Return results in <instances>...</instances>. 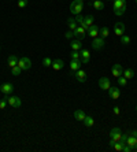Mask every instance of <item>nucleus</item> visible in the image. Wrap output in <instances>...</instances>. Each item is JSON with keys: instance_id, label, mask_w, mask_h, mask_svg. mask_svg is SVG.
I'll return each mask as SVG.
<instances>
[{"instance_id": "f257e3e1", "label": "nucleus", "mask_w": 137, "mask_h": 152, "mask_svg": "<svg viewBox=\"0 0 137 152\" xmlns=\"http://www.w3.org/2000/svg\"><path fill=\"white\" fill-rule=\"evenodd\" d=\"M126 11V0H114V14L117 16L123 15Z\"/></svg>"}, {"instance_id": "f03ea898", "label": "nucleus", "mask_w": 137, "mask_h": 152, "mask_svg": "<svg viewBox=\"0 0 137 152\" xmlns=\"http://www.w3.org/2000/svg\"><path fill=\"white\" fill-rule=\"evenodd\" d=\"M82 8H84V1H82V0H74V1H71V4H70V12L71 14L78 15V14H81Z\"/></svg>"}, {"instance_id": "7ed1b4c3", "label": "nucleus", "mask_w": 137, "mask_h": 152, "mask_svg": "<svg viewBox=\"0 0 137 152\" xmlns=\"http://www.w3.org/2000/svg\"><path fill=\"white\" fill-rule=\"evenodd\" d=\"M104 45H106V43H104V39H103V37H100V36L95 37L93 40H92V48L96 49V51L102 49Z\"/></svg>"}, {"instance_id": "20e7f679", "label": "nucleus", "mask_w": 137, "mask_h": 152, "mask_svg": "<svg viewBox=\"0 0 137 152\" xmlns=\"http://www.w3.org/2000/svg\"><path fill=\"white\" fill-rule=\"evenodd\" d=\"M16 66H19L21 69H22V71H24V70H29V69L32 67V62H30V59H29V58H19V59H18V64H16Z\"/></svg>"}, {"instance_id": "39448f33", "label": "nucleus", "mask_w": 137, "mask_h": 152, "mask_svg": "<svg viewBox=\"0 0 137 152\" xmlns=\"http://www.w3.org/2000/svg\"><path fill=\"white\" fill-rule=\"evenodd\" d=\"M6 100H7L8 106H11L14 108H19L21 104H22V101H21V99L18 96H8L6 97Z\"/></svg>"}, {"instance_id": "423d86ee", "label": "nucleus", "mask_w": 137, "mask_h": 152, "mask_svg": "<svg viewBox=\"0 0 137 152\" xmlns=\"http://www.w3.org/2000/svg\"><path fill=\"white\" fill-rule=\"evenodd\" d=\"M80 60H81V63L84 64H88L90 60V54L89 51L86 48H81V51H80Z\"/></svg>"}, {"instance_id": "0eeeda50", "label": "nucleus", "mask_w": 137, "mask_h": 152, "mask_svg": "<svg viewBox=\"0 0 137 152\" xmlns=\"http://www.w3.org/2000/svg\"><path fill=\"white\" fill-rule=\"evenodd\" d=\"M121 136H122V130L119 128L111 129V132H110V138L113 141H119L121 140Z\"/></svg>"}, {"instance_id": "6e6552de", "label": "nucleus", "mask_w": 137, "mask_h": 152, "mask_svg": "<svg viewBox=\"0 0 137 152\" xmlns=\"http://www.w3.org/2000/svg\"><path fill=\"white\" fill-rule=\"evenodd\" d=\"M111 73H113L114 77H117V78H118V77L123 76V67H122L119 63H115L113 67H111Z\"/></svg>"}, {"instance_id": "1a4fd4ad", "label": "nucleus", "mask_w": 137, "mask_h": 152, "mask_svg": "<svg viewBox=\"0 0 137 152\" xmlns=\"http://www.w3.org/2000/svg\"><path fill=\"white\" fill-rule=\"evenodd\" d=\"M0 91H1V93H4V95H11V93L14 92V85H12L11 82H6V84H3L0 86Z\"/></svg>"}, {"instance_id": "9d476101", "label": "nucleus", "mask_w": 137, "mask_h": 152, "mask_svg": "<svg viewBox=\"0 0 137 152\" xmlns=\"http://www.w3.org/2000/svg\"><path fill=\"white\" fill-rule=\"evenodd\" d=\"M125 29L126 28H125V25H123V22H117L115 26H114V33L121 37L122 34H125Z\"/></svg>"}, {"instance_id": "9b49d317", "label": "nucleus", "mask_w": 137, "mask_h": 152, "mask_svg": "<svg viewBox=\"0 0 137 152\" xmlns=\"http://www.w3.org/2000/svg\"><path fill=\"white\" fill-rule=\"evenodd\" d=\"M92 25H93V15H86V16H84V22H82L80 26H82L85 30H88Z\"/></svg>"}, {"instance_id": "f8f14e48", "label": "nucleus", "mask_w": 137, "mask_h": 152, "mask_svg": "<svg viewBox=\"0 0 137 152\" xmlns=\"http://www.w3.org/2000/svg\"><path fill=\"white\" fill-rule=\"evenodd\" d=\"M73 76L75 77V80L78 81V82H85L86 81V73L84 70H77V71H73Z\"/></svg>"}, {"instance_id": "ddd939ff", "label": "nucleus", "mask_w": 137, "mask_h": 152, "mask_svg": "<svg viewBox=\"0 0 137 152\" xmlns=\"http://www.w3.org/2000/svg\"><path fill=\"white\" fill-rule=\"evenodd\" d=\"M73 33H74V36L77 37V39H80V40H82V39L86 36V30L82 28V26H80V25L73 30Z\"/></svg>"}, {"instance_id": "4468645a", "label": "nucleus", "mask_w": 137, "mask_h": 152, "mask_svg": "<svg viewBox=\"0 0 137 152\" xmlns=\"http://www.w3.org/2000/svg\"><path fill=\"white\" fill-rule=\"evenodd\" d=\"M99 86L103 89V91H108L110 86H111V82L107 77H102L100 80H99Z\"/></svg>"}, {"instance_id": "2eb2a0df", "label": "nucleus", "mask_w": 137, "mask_h": 152, "mask_svg": "<svg viewBox=\"0 0 137 152\" xmlns=\"http://www.w3.org/2000/svg\"><path fill=\"white\" fill-rule=\"evenodd\" d=\"M108 95H110V97H111V99L117 100V99H119V96H121V91H119V88H115V86H110Z\"/></svg>"}, {"instance_id": "dca6fc26", "label": "nucleus", "mask_w": 137, "mask_h": 152, "mask_svg": "<svg viewBox=\"0 0 137 152\" xmlns=\"http://www.w3.org/2000/svg\"><path fill=\"white\" fill-rule=\"evenodd\" d=\"M99 30H100V29H99V26H96V25H92V26H90V28L86 30V34H88L89 37H92V39H95V37L99 36Z\"/></svg>"}, {"instance_id": "f3484780", "label": "nucleus", "mask_w": 137, "mask_h": 152, "mask_svg": "<svg viewBox=\"0 0 137 152\" xmlns=\"http://www.w3.org/2000/svg\"><path fill=\"white\" fill-rule=\"evenodd\" d=\"M52 69H54L55 71H59V70H62L63 67H65V62H63L62 59H55L52 60Z\"/></svg>"}, {"instance_id": "a211bd4d", "label": "nucleus", "mask_w": 137, "mask_h": 152, "mask_svg": "<svg viewBox=\"0 0 137 152\" xmlns=\"http://www.w3.org/2000/svg\"><path fill=\"white\" fill-rule=\"evenodd\" d=\"M70 47H71V49H73V51H81V48H82L81 40H80V39H77V40H73V41H71V44H70Z\"/></svg>"}, {"instance_id": "6ab92c4d", "label": "nucleus", "mask_w": 137, "mask_h": 152, "mask_svg": "<svg viewBox=\"0 0 137 152\" xmlns=\"http://www.w3.org/2000/svg\"><path fill=\"white\" fill-rule=\"evenodd\" d=\"M18 59H19V58H18L16 55H10L8 56V59H7L8 66H10L11 69L14 67V66H16V64H18Z\"/></svg>"}, {"instance_id": "aec40b11", "label": "nucleus", "mask_w": 137, "mask_h": 152, "mask_svg": "<svg viewBox=\"0 0 137 152\" xmlns=\"http://www.w3.org/2000/svg\"><path fill=\"white\" fill-rule=\"evenodd\" d=\"M80 67H81V60L71 59V62H70V69L71 70H73V71H77V70H80Z\"/></svg>"}, {"instance_id": "412c9836", "label": "nucleus", "mask_w": 137, "mask_h": 152, "mask_svg": "<svg viewBox=\"0 0 137 152\" xmlns=\"http://www.w3.org/2000/svg\"><path fill=\"white\" fill-rule=\"evenodd\" d=\"M85 116H86L85 112L82 111V110H75V111H74V118L77 121H81V122H82V121L85 119Z\"/></svg>"}, {"instance_id": "4be33fe9", "label": "nucleus", "mask_w": 137, "mask_h": 152, "mask_svg": "<svg viewBox=\"0 0 137 152\" xmlns=\"http://www.w3.org/2000/svg\"><path fill=\"white\" fill-rule=\"evenodd\" d=\"M126 144L130 145L133 149H137V138L133 136H129V138H128V141H126Z\"/></svg>"}, {"instance_id": "5701e85b", "label": "nucleus", "mask_w": 137, "mask_h": 152, "mask_svg": "<svg viewBox=\"0 0 137 152\" xmlns=\"http://www.w3.org/2000/svg\"><path fill=\"white\" fill-rule=\"evenodd\" d=\"M82 123L85 125L86 128H92L95 125V119L92 118V116H85V119L82 121Z\"/></svg>"}, {"instance_id": "b1692460", "label": "nucleus", "mask_w": 137, "mask_h": 152, "mask_svg": "<svg viewBox=\"0 0 137 152\" xmlns=\"http://www.w3.org/2000/svg\"><path fill=\"white\" fill-rule=\"evenodd\" d=\"M67 26H69V29H70V30H74V29L78 26V24H77L75 18H69V19H67Z\"/></svg>"}, {"instance_id": "393cba45", "label": "nucleus", "mask_w": 137, "mask_h": 152, "mask_svg": "<svg viewBox=\"0 0 137 152\" xmlns=\"http://www.w3.org/2000/svg\"><path fill=\"white\" fill-rule=\"evenodd\" d=\"M123 77L126 80H132V78H134V71L132 69H126V70H123Z\"/></svg>"}, {"instance_id": "a878e982", "label": "nucleus", "mask_w": 137, "mask_h": 152, "mask_svg": "<svg viewBox=\"0 0 137 152\" xmlns=\"http://www.w3.org/2000/svg\"><path fill=\"white\" fill-rule=\"evenodd\" d=\"M93 8L95 10H98V11H102L103 8H104V3H103L102 0H95L93 1Z\"/></svg>"}, {"instance_id": "bb28decb", "label": "nucleus", "mask_w": 137, "mask_h": 152, "mask_svg": "<svg viewBox=\"0 0 137 152\" xmlns=\"http://www.w3.org/2000/svg\"><path fill=\"white\" fill-rule=\"evenodd\" d=\"M108 34H110V29L106 28V26H104V28H102L100 30H99V36L103 37V39H106V37L108 36Z\"/></svg>"}, {"instance_id": "cd10ccee", "label": "nucleus", "mask_w": 137, "mask_h": 152, "mask_svg": "<svg viewBox=\"0 0 137 152\" xmlns=\"http://www.w3.org/2000/svg\"><path fill=\"white\" fill-rule=\"evenodd\" d=\"M22 73V69L19 67V66H14V67L11 69V74L12 76H15V77H18Z\"/></svg>"}, {"instance_id": "c85d7f7f", "label": "nucleus", "mask_w": 137, "mask_h": 152, "mask_svg": "<svg viewBox=\"0 0 137 152\" xmlns=\"http://www.w3.org/2000/svg\"><path fill=\"white\" fill-rule=\"evenodd\" d=\"M121 43L123 45H129L130 44V37L126 36V34H122L121 36Z\"/></svg>"}, {"instance_id": "c756f323", "label": "nucleus", "mask_w": 137, "mask_h": 152, "mask_svg": "<svg viewBox=\"0 0 137 152\" xmlns=\"http://www.w3.org/2000/svg\"><path fill=\"white\" fill-rule=\"evenodd\" d=\"M118 85H119V86H126V85H128V80L122 76L118 77Z\"/></svg>"}, {"instance_id": "7c9ffc66", "label": "nucleus", "mask_w": 137, "mask_h": 152, "mask_svg": "<svg viewBox=\"0 0 137 152\" xmlns=\"http://www.w3.org/2000/svg\"><path fill=\"white\" fill-rule=\"evenodd\" d=\"M43 66L44 67H51L52 66V59L51 58H44L43 59Z\"/></svg>"}, {"instance_id": "2f4dec72", "label": "nucleus", "mask_w": 137, "mask_h": 152, "mask_svg": "<svg viewBox=\"0 0 137 152\" xmlns=\"http://www.w3.org/2000/svg\"><path fill=\"white\" fill-rule=\"evenodd\" d=\"M130 133L129 132H125L121 136V140H119V143H122V144H126V141H128V138H129Z\"/></svg>"}, {"instance_id": "473e14b6", "label": "nucleus", "mask_w": 137, "mask_h": 152, "mask_svg": "<svg viewBox=\"0 0 137 152\" xmlns=\"http://www.w3.org/2000/svg\"><path fill=\"white\" fill-rule=\"evenodd\" d=\"M71 59H75V60H80V51H73L70 54Z\"/></svg>"}, {"instance_id": "72a5a7b5", "label": "nucleus", "mask_w": 137, "mask_h": 152, "mask_svg": "<svg viewBox=\"0 0 137 152\" xmlns=\"http://www.w3.org/2000/svg\"><path fill=\"white\" fill-rule=\"evenodd\" d=\"M27 6V0H18V7L19 8H25Z\"/></svg>"}, {"instance_id": "f704fd0d", "label": "nucleus", "mask_w": 137, "mask_h": 152, "mask_svg": "<svg viewBox=\"0 0 137 152\" xmlns=\"http://www.w3.org/2000/svg\"><path fill=\"white\" fill-rule=\"evenodd\" d=\"M65 37H66V39H69V40H70V39H73V37H74V33H73V30H69V32L65 33Z\"/></svg>"}, {"instance_id": "c9c22d12", "label": "nucleus", "mask_w": 137, "mask_h": 152, "mask_svg": "<svg viewBox=\"0 0 137 152\" xmlns=\"http://www.w3.org/2000/svg\"><path fill=\"white\" fill-rule=\"evenodd\" d=\"M75 21H77V24H78V25H81L82 22H84V16H82L81 14H78V15L75 16Z\"/></svg>"}, {"instance_id": "e433bc0d", "label": "nucleus", "mask_w": 137, "mask_h": 152, "mask_svg": "<svg viewBox=\"0 0 137 152\" xmlns=\"http://www.w3.org/2000/svg\"><path fill=\"white\" fill-rule=\"evenodd\" d=\"M132 151H134L130 145H128V144H123V152H132Z\"/></svg>"}, {"instance_id": "4c0bfd02", "label": "nucleus", "mask_w": 137, "mask_h": 152, "mask_svg": "<svg viewBox=\"0 0 137 152\" xmlns=\"http://www.w3.org/2000/svg\"><path fill=\"white\" fill-rule=\"evenodd\" d=\"M7 100H6V99H4V100H0V110H4V108L7 107Z\"/></svg>"}, {"instance_id": "58836bf2", "label": "nucleus", "mask_w": 137, "mask_h": 152, "mask_svg": "<svg viewBox=\"0 0 137 152\" xmlns=\"http://www.w3.org/2000/svg\"><path fill=\"white\" fill-rule=\"evenodd\" d=\"M113 112L115 114V115H119V114H121V110H119V107H114L113 108Z\"/></svg>"}, {"instance_id": "ea45409f", "label": "nucleus", "mask_w": 137, "mask_h": 152, "mask_svg": "<svg viewBox=\"0 0 137 152\" xmlns=\"http://www.w3.org/2000/svg\"><path fill=\"white\" fill-rule=\"evenodd\" d=\"M130 136H133V137H136L137 138V130H130Z\"/></svg>"}, {"instance_id": "a19ab883", "label": "nucleus", "mask_w": 137, "mask_h": 152, "mask_svg": "<svg viewBox=\"0 0 137 152\" xmlns=\"http://www.w3.org/2000/svg\"><path fill=\"white\" fill-rule=\"evenodd\" d=\"M136 111H137V106H136Z\"/></svg>"}, {"instance_id": "79ce46f5", "label": "nucleus", "mask_w": 137, "mask_h": 152, "mask_svg": "<svg viewBox=\"0 0 137 152\" xmlns=\"http://www.w3.org/2000/svg\"><path fill=\"white\" fill-rule=\"evenodd\" d=\"M136 3H137V0H136Z\"/></svg>"}, {"instance_id": "37998d69", "label": "nucleus", "mask_w": 137, "mask_h": 152, "mask_svg": "<svg viewBox=\"0 0 137 152\" xmlns=\"http://www.w3.org/2000/svg\"><path fill=\"white\" fill-rule=\"evenodd\" d=\"M82 1H84V0H82Z\"/></svg>"}, {"instance_id": "c03bdc74", "label": "nucleus", "mask_w": 137, "mask_h": 152, "mask_svg": "<svg viewBox=\"0 0 137 152\" xmlns=\"http://www.w3.org/2000/svg\"><path fill=\"white\" fill-rule=\"evenodd\" d=\"M111 1H113V0H111Z\"/></svg>"}, {"instance_id": "a18cd8bd", "label": "nucleus", "mask_w": 137, "mask_h": 152, "mask_svg": "<svg viewBox=\"0 0 137 152\" xmlns=\"http://www.w3.org/2000/svg\"><path fill=\"white\" fill-rule=\"evenodd\" d=\"M93 1H95V0H93Z\"/></svg>"}]
</instances>
